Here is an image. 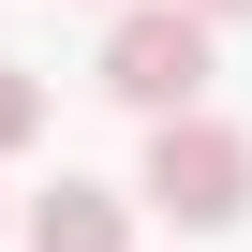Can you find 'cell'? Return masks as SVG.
<instances>
[{"label": "cell", "instance_id": "cell-1", "mask_svg": "<svg viewBox=\"0 0 252 252\" xmlns=\"http://www.w3.org/2000/svg\"><path fill=\"white\" fill-rule=\"evenodd\" d=\"M178 237H222V222H252V134H222V119H149V178H134Z\"/></svg>", "mask_w": 252, "mask_h": 252}, {"label": "cell", "instance_id": "cell-2", "mask_svg": "<svg viewBox=\"0 0 252 252\" xmlns=\"http://www.w3.org/2000/svg\"><path fill=\"white\" fill-rule=\"evenodd\" d=\"M104 89L134 104V119H178L208 89V15H193V0H134V15L104 30Z\"/></svg>", "mask_w": 252, "mask_h": 252}, {"label": "cell", "instance_id": "cell-3", "mask_svg": "<svg viewBox=\"0 0 252 252\" xmlns=\"http://www.w3.org/2000/svg\"><path fill=\"white\" fill-rule=\"evenodd\" d=\"M30 252H134V193H104V178L30 193Z\"/></svg>", "mask_w": 252, "mask_h": 252}, {"label": "cell", "instance_id": "cell-4", "mask_svg": "<svg viewBox=\"0 0 252 252\" xmlns=\"http://www.w3.org/2000/svg\"><path fill=\"white\" fill-rule=\"evenodd\" d=\"M30 134H45V89H30V74H15V60H0V163H15V149H30Z\"/></svg>", "mask_w": 252, "mask_h": 252}, {"label": "cell", "instance_id": "cell-5", "mask_svg": "<svg viewBox=\"0 0 252 252\" xmlns=\"http://www.w3.org/2000/svg\"><path fill=\"white\" fill-rule=\"evenodd\" d=\"M193 15H252V0H193Z\"/></svg>", "mask_w": 252, "mask_h": 252}]
</instances>
